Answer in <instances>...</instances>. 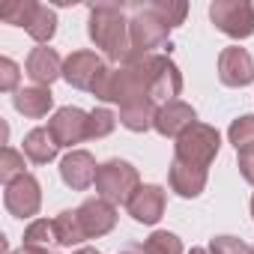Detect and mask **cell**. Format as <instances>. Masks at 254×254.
I'll list each match as a JSON object with an SVG mask.
<instances>
[{
  "label": "cell",
  "mask_w": 254,
  "mask_h": 254,
  "mask_svg": "<svg viewBox=\"0 0 254 254\" xmlns=\"http://www.w3.org/2000/svg\"><path fill=\"white\" fill-rule=\"evenodd\" d=\"M126 3H93L87 18V36L90 42L117 66H123L132 57V39H129V18Z\"/></svg>",
  "instance_id": "obj_1"
},
{
  "label": "cell",
  "mask_w": 254,
  "mask_h": 254,
  "mask_svg": "<svg viewBox=\"0 0 254 254\" xmlns=\"http://www.w3.org/2000/svg\"><path fill=\"white\" fill-rule=\"evenodd\" d=\"M129 39H132V57L126 63H135L141 57H150V54H159L162 48H168L171 54V27L153 12L150 3H135L129 6Z\"/></svg>",
  "instance_id": "obj_2"
},
{
  "label": "cell",
  "mask_w": 254,
  "mask_h": 254,
  "mask_svg": "<svg viewBox=\"0 0 254 254\" xmlns=\"http://www.w3.org/2000/svg\"><path fill=\"white\" fill-rule=\"evenodd\" d=\"M141 60L123 63V66H111L102 75V81L96 84L93 96L99 102H105V105H111V102L114 105H129L135 99H150V93H147V75H144Z\"/></svg>",
  "instance_id": "obj_3"
},
{
  "label": "cell",
  "mask_w": 254,
  "mask_h": 254,
  "mask_svg": "<svg viewBox=\"0 0 254 254\" xmlns=\"http://www.w3.org/2000/svg\"><path fill=\"white\" fill-rule=\"evenodd\" d=\"M141 189V177H138V168L126 159H108L99 165V174H96V197L114 203V206H126L132 200V194Z\"/></svg>",
  "instance_id": "obj_4"
},
{
  "label": "cell",
  "mask_w": 254,
  "mask_h": 254,
  "mask_svg": "<svg viewBox=\"0 0 254 254\" xmlns=\"http://www.w3.org/2000/svg\"><path fill=\"white\" fill-rule=\"evenodd\" d=\"M221 150V135L215 126L209 123H194L191 129H186L177 144H174V159L183 162V165H191V168H200V171H209V165L215 162Z\"/></svg>",
  "instance_id": "obj_5"
},
{
  "label": "cell",
  "mask_w": 254,
  "mask_h": 254,
  "mask_svg": "<svg viewBox=\"0 0 254 254\" xmlns=\"http://www.w3.org/2000/svg\"><path fill=\"white\" fill-rule=\"evenodd\" d=\"M144 75H147V93L156 105L174 102L183 93V72L171 60V54H150L141 60Z\"/></svg>",
  "instance_id": "obj_6"
},
{
  "label": "cell",
  "mask_w": 254,
  "mask_h": 254,
  "mask_svg": "<svg viewBox=\"0 0 254 254\" xmlns=\"http://www.w3.org/2000/svg\"><path fill=\"white\" fill-rule=\"evenodd\" d=\"M209 21L230 39L254 36V6L248 0H215L209 6Z\"/></svg>",
  "instance_id": "obj_7"
},
{
  "label": "cell",
  "mask_w": 254,
  "mask_h": 254,
  "mask_svg": "<svg viewBox=\"0 0 254 254\" xmlns=\"http://www.w3.org/2000/svg\"><path fill=\"white\" fill-rule=\"evenodd\" d=\"M111 66L105 63V57H99L96 51H72L63 63V81L75 90H96V84L102 81V75Z\"/></svg>",
  "instance_id": "obj_8"
},
{
  "label": "cell",
  "mask_w": 254,
  "mask_h": 254,
  "mask_svg": "<svg viewBox=\"0 0 254 254\" xmlns=\"http://www.w3.org/2000/svg\"><path fill=\"white\" fill-rule=\"evenodd\" d=\"M87 123H90V111L78 105H66V108H57L54 117L48 120V132L54 135L57 147L75 150V144L87 141Z\"/></svg>",
  "instance_id": "obj_9"
},
{
  "label": "cell",
  "mask_w": 254,
  "mask_h": 254,
  "mask_svg": "<svg viewBox=\"0 0 254 254\" xmlns=\"http://www.w3.org/2000/svg\"><path fill=\"white\" fill-rule=\"evenodd\" d=\"M3 206L15 218L39 215V209H42V186H39V180L33 174H24L15 183H9L6 191H3Z\"/></svg>",
  "instance_id": "obj_10"
},
{
  "label": "cell",
  "mask_w": 254,
  "mask_h": 254,
  "mask_svg": "<svg viewBox=\"0 0 254 254\" xmlns=\"http://www.w3.org/2000/svg\"><path fill=\"white\" fill-rule=\"evenodd\" d=\"M165 206H168V191L156 183H144L132 200L126 203L129 215L138 221V224H159V218L165 215Z\"/></svg>",
  "instance_id": "obj_11"
},
{
  "label": "cell",
  "mask_w": 254,
  "mask_h": 254,
  "mask_svg": "<svg viewBox=\"0 0 254 254\" xmlns=\"http://www.w3.org/2000/svg\"><path fill=\"white\" fill-rule=\"evenodd\" d=\"M197 123V111L183 102V99H174V102H165L159 105L156 111V123H153V129L162 135V138H180L186 129H191V126Z\"/></svg>",
  "instance_id": "obj_12"
},
{
  "label": "cell",
  "mask_w": 254,
  "mask_h": 254,
  "mask_svg": "<svg viewBox=\"0 0 254 254\" xmlns=\"http://www.w3.org/2000/svg\"><path fill=\"white\" fill-rule=\"evenodd\" d=\"M96 174H99V165H96L93 153H87V150H69L60 159V180L72 191H84V189L96 186Z\"/></svg>",
  "instance_id": "obj_13"
},
{
  "label": "cell",
  "mask_w": 254,
  "mask_h": 254,
  "mask_svg": "<svg viewBox=\"0 0 254 254\" xmlns=\"http://www.w3.org/2000/svg\"><path fill=\"white\" fill-rule=\"evenodd\" d=\"M218 81L224 87H248L254 81V60L245 48L230 45L218 54Z\"/></svg>",
  "instance_id": "obj_14"
},
{
  "label": "cell",
  "mask_w": 254,
  "mask_h": 254,
  "mask_svg": "<svg viewBox=\"0 0 254 254\" xmlns=\"http://www.w3.org/2000/svg\"><path fill=\"white\" fill-rule=\"evenodd\" d=\"M78 218H81V227H84L87 239H99V236H105L117 227V206L102 200V197H87L78 206Z\"/></svg>",
  "instance_id": "obj_15"
},
{
  "label": "cell",
  "mask_w": 254,
  "mask_h": 254,
  "mask_svg": "<svg viewBox=\"0 0 254 254\" xmlns=\"http://www.w3.org/2000/svg\"><path fill=\"white\" fill-rule=\"evenodd\" d=\"M63 63H66V60H60V54H57L54 48L36 45V48L27 54L24 69H27V78H30L36 87H51L57 78H63Z\"/></svg>",
  "instance_id": "obj_16"
},
{
  "label": "cell",
  "mask_w": 254,
  "mask_h": 254,
  "mask_svg": "<svg viewBox=\"0 0 254 254\" xmlns=\"http://www.w3.org/2000/svg\"><path fill=\"white\" fill-rule=\"evenodd\" d=\"M206 180H209V171H200V168H191V165H183V162H171L168 168V183H171V191L191 200V197H200L203 189H206Z\"/></svg>",
  "instance_id": "obj_17"
},
{
  "label": "cell",
  "mask_w": 254,
  "mask_h": 254,
  "mask_svg": "<svg viewBox=\"0 0 254 254\" xmlns=\"http://www.w3.org/2000/svg\"><path fill=\"white\" fill-rule=\"evenodd\" d=\"M12 105L18 114L30 117V120H42L51 108H54V93L51 87H21L15 96H12Z\"/></svg>",
  "instance_id": "obj_18"
},
{
  "label": "cell",
  "mask_w": 254,
  "mask_h": 254,
  "mask_svg": "<svg viewBox=\"0 0 254 254\" xmlns=\"http://www.w3.org/2000/svg\"><path fill=\"white\" fill-rule=\"evenodd\" d=\"M156 111H159V105L153 99H135L129 105H120V126L135 135L150 132L156 123Z\"/></svg>",
  "instance_id": "obj_19"
},
{
  "label": "cell",
  "mask_w": 254,
  "mask_h": 254,
  "mask_svg": "<svg viewBox=\"0 0 254 254\" xmlns=\"http://www.w3.org/2000/svg\"><path fill=\"white\" fill-rule=\"evenodd\" d=\"M24 156L33 162V165H48V162H54L57 159V141H54V135L48 132V126H39V129H30L27 135H24Z\"/></svg>",
  "instance_id": "obj_20"
},
{
  "label": "cell",
  "mask_w": 254,
  "mask_h": 254,
  "mask_svg": "<svg viewBox=\"0 0 254 254\" xmlns=\"http://www.w3.org/2000/svg\"><path fill=\"white\" fill-rule=\"evenodd\" d=\"M54 230H57V242H60L63 248H72V245L81 248V242L87 239V233H84V227H81V218H78V209H63V212H57V215H54Z\"/></svg>",
  "instance_id": "obj_21"
},
{
  "label": "cell",
  "mask_w": 254,
  "mask_h": 254,
  "mask_svg": "<svg viewBox=\"0 0 254 254\" xmlns=\"http://www.w3.org/2000/svg\"><path fill=\"white\" fill-rule=\"evenodd\" d=\"M27 248H36V251H51L57 242V230H54V218H33L27 227H24V242Z\"/></svg>",
  "instance_id": "obj_22"
},
{
  "label": "cell",
  "mask_w": 254,
  "mask_h": 254,
  "mask_svg": "<svg viewBox=\"0 0 254 254\" xmlns=\"http://www.w3.org/2000/svg\"><path fill=\"white\" fill-rule=\"evenodd\" d=\"M27 33H30V39H36L39 45H48V42L54 39V33H57V12H54L51 6L39 3L33 21L27 24Z\"/></svg>",
  "instance_id": "obj_23"
},
{
  "label": "cell",
  "mask_w": 254,
  "mask_h": 254,
  "mask_svg": "<svg viewBox=\"0 0 254 254\" xmlns=\"http://www.w3.org/2000/svg\"><path fill=\"white\" fill-rule=\"evenodd\" d=\"M138 248L141 254H183V239L171 230H153Z\"/></svg>",
  "instance_id": "obj_24"
},
{
  "label": "cell",
  "mask_w": 254,
  "mask_h": 254,
  "mask_svg": "<svg viewBox=\"0 0 254 254\" xmlns=\"http://www.w3.org/2000/svg\"><path fill=\"white\" fill-rule=\"evenodd\" d=\"M36 0H9L6 6H0V21H6V24H15V27H24L33 21L36 15Z\"/></svg>",
  "instance_id": "obj_25"
},
{
  "label": "cell",
  "mask_w": 254,
  "mask_h": 254,
  "mask_svg": "<svg viewBox=\"0 0 254 254\" xmlns=\"http://www.w3.org/2000/svg\"><path fill=\"white\" fill-rule=\"evenodd\" d=\"M117 114L111 108H93L90 111V123H87V141H99V138H108L117 126Z\"/></svg>",
  "instance_id": "obj_26"
},
{
  "label": "cell",
  "mask_w": 254,
  "mask_h": 254,
  "mask_svg": "<svg viewBox=\"0 0 254 254\" xmlns=\"http://www.w3.org/2000/svg\"><path fill=\"white\" fill-rule=\"evenodd\" d=\"M24 159H27V156H24L21 150L3 147V156H0V180H3L6 186L27 174V162H24Z\"/></svg>",
  "instance_id": "obj_27"
},
{
  "label": "cell",
  "mask_w": 254,
  "mask_h": 254,
  "mask_svg": "<svg viewBox=\"0 0 254 254\" xmlns=\"http://www.w3.org/2000/svg\"><path fill=\"white\" fill-rule=\"evenodd\" d=\"M227 141L239 150H248L254 147V114H242L230 123V129H227Z\"/></svg>",
  "instance_id": "obj_28"
},
{
  "label": "cell",
  "mask_w": 254,
  "mask_h": 254,
  "mask_svg": "<svg viewBox=\"0 0 254 254\" xmlns=\"http://www.w3.org/2000/svg\"><path fill=\"white\" fill-rule=\"evenodd\" d=\"M153 12L174 30L186 21V12H189V3H183V0H153Z\"/></svg>",
  "instance_id": "obj_29"
},
{
  "label": "cell",
  "mask_w": 254,
  "mask_h": 254,
  "mask_svg": "<svg viewBox=\"0 0 254 254\" xmlns=\"http://www.w3.org/2000/svg\"><path fill=\"white\" fill-rule=\"evenodd\" d=\"M209 254H251V248L236 236H212L209 239Z\"/></svg>",
  "instance_id": "obj_30"
},
{
  "label": "cell",
  "mask_w": 254,
  "mask_h": 254,
  "mask_svg": "<svg viewBox=\"0 0 254 254\" xmlns=\"http://www.w3.org/2000/svg\"><path fill=\"white\" fill-rule=\"evenodd\" d=\"M18 78H21L18 63L9 60V57H0V90H3V93H18L21 90L18 87Z\"/></svg>",
  "instance_id": "obj_31"
},
{
  "label": "cell",
  "mask_w": 254,
  "mask_h": 254,
  "mask_svg": "<svg viewBox=\"0 0 254 254\" xmlns=\"http://www.w3.org/2000/svg\"><path fill=\"white\" fill-rule=\"evenodd\" d=\"M236 165H239V174L248 186H254V147L248 150H239L236 153Z\"/></svg>",
  "instance_id": "obj_32"
},
{
  "label": "cell",
  "mask_w": 254,
  "mask_h": 254,
  "mask_svg": "<svg viewBox=\"0 0 254 254\" xmlns=\"http://www.w3.org/2000/svg\"><path fill=\"white\" fill-rule=\"evenodd\" d=\"M9 254H54V251H36V248H27V245H21V248H15V251H9Z\"/></svg>",
  "instance_id": "obj_33"
},
{
  "label": "cell",
  "mask_w": 254,
  "mask_h": 254,
  "mask_svg": "<svg viewBox=\"0 0 254 254\" xmlns=\"http://www.w3.org/2000/svg\"><path fill=\"white\" fill-rule=\"evenodd\" d=\"M75 254H102L99 248H90V245H81V248H75Z\"/></svg>",
  "instance_id": "obj_34"
},
{
  "label": "cell",
  "mask_w": 254,
  "mask_h": 254,
  "mask_svg": "<svg viewBox=\"0 0 254 254\" xmlns=\"http://www.w3.org/2000/svg\"><path fill=\"white\" fill-rule=\"evenodd\" d=\"M120 254H141V248H138V245H129V248H123Z\"/></svg>",
  "instance_id": "obj_35"
},
{
  "label": "cell",
  "mask_w": 254,
  "mask_h": 254,
  "mask_svg": "<svg viewBox=\"0 0 254 254\" xmlns=\"http://www.w3.org/2000/svg\"><path fill=\"white\" fill-rule=\"evenodd\" d=\"M189 254H209V248H191Z\"/></svg>",
  "instance_id": "obj_36"
},
{
  "label": "cell",
  "mask_w": 254,
  "mask_h": 254,
  "mask_svg": "<svg viewBox=\"0 0 254 254\" xmlns=\"http://www.w3.org/2000/svg\"><path fill=\"white\" fill-rule=\"evenodd\" d=\"M251 218H254V194H251Z\"/></svg>",
  "instance_id": "obj_37"
},
{
  "label": "cell",
  "mask_w": 254,
  "mask_h": 254,
  "mask_svg": "<svg viewBox=\"0 0 254 254\" xmlns=\"http://www.w3.org/2000/svg\"><path fill=\"white\" fill-rule=\"evenodd\" d=\"M251 254H254V248H251Z\"/></svg>",
  "instance_id": "obj_38"
}]
</instances>
